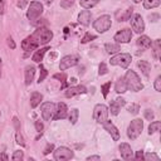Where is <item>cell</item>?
<instances>
[{"label": "cell", "instance_id": "6f0895ef", "mask_svg": "<svg viewBox=\"0 0 161 161\" xmlns=\"http://www.w3.org/2000/svg\"><path fill=\"white\" fill-rule=\"evenodd\" d=\"M76 82H77L76 78H71V83H76Z\"/></svg>", "mask_w": 161, "mask_h": 161}, {"label": "cell", "instance_id": "52a82bcc", "mask_svg": "<svg viewBox=\"0 0 161 161\" xmlns=\"http://www.w3.org/2000/svg\"><path fill=\"white\" fill-rule=\"evenodd\" d=\"M108 107L105 105H97L93 110V118L96 120V122L103 124L108 120Z\"/></svg>", "mask_w": 161, "mask_h": 161}, {"label": "cell", "instance_id": "8992f818", "mask_svg": "<svg viewBox=\"0 0 161 161\" xmlns=\"http://www.w3.org/2000/svg\"><path fill=\"white\" fill-rule=\"evenodd\" d=\"M42 13H43V4L40 2H32L27 10V18L29 20H35L42 15Z\"/></svg>", "mask_w": 161, "mask_h": 161}, {"label": "cell", "instance_id": "6da1fadb", "mask_svg": "<svg viewBox=\"0 0 161 161\" xmlns=\"http://www.w3.org/2000/svg\"><path fill=\"white\" fill-rule=\"evenodd\" d=\"M53 38V33L47 28H38L30 37L25 38L22 43L23 50H33L39 46L48 44Z\"/></svg>", "mask_w": 161, "mask_h": 161}, {"label": "cell", "instance_id": "7a4b0ae2", "mask_svg": "<svg viewBox=\"0 0 161 161\" xmlns=\"http://www.w3.org/2000/svg\"><path fill=\"white\" fill-rule=\"evenodd\" d=\"M124 78H125L127 89H130L132 92H138L144 88V85L141 83V79L135 71H127Z\"/></svg>", "mask_w": 161, "mask_h": 161}, {"label": "cell", "instance_id": "d4e9b609", "mask_svg": "<svg viewBox=\"0 0 161 161\" xmlns=\"http://www.w3.org/2000/svg\"><path fill=\"white\" fill-rule=\"evenodd\" d=\"M115 91L117 93H125L127 91V87H126V82H125V78H120L117 82H116V86H115Z\"/></svg>", "mask_w": 161, "mask_h": 161}, {"label": "cell", "instance_id": "4fadbf2b", "mask_svg": "<svg viewBox=\"0 0 161 161\" xmlns=\"http://www.w3.org/2000/svg\"><path fill=\"white\" fill-rule=\"evenodd\" d=\"M126 105V101L122 98V97H117L115 101H112V102L110 103V108L108 111H111V113L113 116H117L120 113V110L121 107H124Z\"/></svg>", "mask_w": 161, "mask_h": 161}, {"label": "cell", "instance_id": "7bdbcfd3", "mask_svg": "<svg viewBox=\"0 0 161 161\" xmlns=\"http://www.w3.org/2000/svg\"><path fill=\"white\" fill-rule=\"evenodd\" d=\"M73 4V0H62V3H60V5H62L63 8H68Z\"/></svg>", "mask_w": 161, "mask_h": 161}, {"label": "cell", "instance_id": "60d3db41", "mask_svg": "<svg viewBox=\"0 0 161 161\" xmlns=\"http://www.w3.org/2000/svg\"><path fill=\"white\" fill-rule=\"evenodd\" d=\"M154 117H155V115H154V112H152L151 110H146V111H145V118H146V120L152 121Z\"/></svg>", "mask_w": 161, "mask_h": 161}, {"label": "cell", "instance_id": "bcb514c9", "mask_svg": "<svg viewBox=\"0 0 161 161\" xmlns=\"http://www.w3.org/2000/svg\"><path fill=\"white\" fill-rule=\"evenodd\" d=\"M53 78H55V79H60L62 82H66V74H54L53 76Z\"/></svg>", "mask_w": 161, "mask_h": 161}, {"label": "cell", "instance_id": "277c9868", "mask_svg": "<svg viewBox=\"0 0 161 161\" xmlns=\"http://www.w3.org/2000/svg\"><path fill=\"white\" fill-rule=\"evenodd\" d=\"M131 54L128 53H117L116 55H113L110 60L111 66H120L121 68H127L131 63Z\"/></svg>", "mask_w": 161, "mask_h": 161}, {"label": "cell", "instance_id": "f546056e", "mask_svg": "<svg viewBox=\"0 0 161 161\" xmlns=\"http://www.w3.org/2000/svg\"><path fill=\"white\" fill-rule=\"evenodd\" d=\"M78 116H79V111H78L77 108L71 110V112H69V121H71V124H72V125H76V124H77Z\"/></svg>", "mask_w": 161, "mask_h": 161}, {"label": "cell", "instance_id": "11a10c76", "mask_svg": "<svg viewBox=\"0 0 161 161\" xmlns=\"http://www.w3.org/2000/svg\"><path fill=\"white\" fill-rule=\"evenodd\" d=\"M0 78H2V58H0Z\"/></svg>", "mask_w": 161, "mask_h": 161}, {"label": "cell", "instance_id": "91938a15", "mask_svg": "<svg viewBox=\"0 0 161 161\" xmlns=\"http://www.w3.org/2000/svg\"><path fill=\"white\" fill-rule=\"evenodd\" d=\"M0 116H2V112H0Z\"/></svg>", "mask_w": 161, "mask_h": 161}, {"label": "cell", "instance_id": "cb8c5ba5", "mask_svg": "<svg viewBox=\"0 0 161 161\" xmlns=\"http://www.w3.org/2000/svg\"><path fill=\"white\" fill-rule=\"evenodd\" d=\"M105 49L108 54H116L121 50V47L118 43H106L105 44Z\"/></svg>", "mask_w": 161, "mask_h": 161}, {"label": "cell", "instance_id": "7c38bea8", "mask_svg": "<svg viewBox=\"0 0 161 161\" xmlns=\"http://www.w3.org/2000/svg\"><path fill=\"white\" fill-rule=\"evenodd\" d=\"M78 63V58L76 55H66L60 59V63H59V69L60 71H66L71 67H74Z\"/></svg>", "mask_w": 161, "mask_h": 161}, {"label": "cell", "instance_id": "484cf974", "mask_svg": "<svg viewBox=\"0 0 161 161\" xmlns=\"http://www.w3.org/2000/svg\"><path fill=\"white\" fill-rule=\"evenodd\" d=\"M151 47H152V53H154V57L155 59H160V53H161V40L160 39H156L154 43H151Z\"/></svg>", "mask_w": 161, "mask_h": 161}, {"label": "cell", "instance_id": "d6a6232c", "mask_svg": "<svg viewBox=\"0 0 161 161\" xmlns=\"http://www.w3.org/2000/svg\"><path fill=\"white\" fill-rule=\"evenodd\" d=\"M23 157H24V152L18 150V151H15V152L13 154L11 160H13V161H22V160H23Z\"/></svg>", "mask_w": 161, "mask_h": 161}, {"label": "cell", "instance_id": "7dc6e473", "mask_svg": "<svg viewBox=\"0 0 161 161\" xmlns=\"http://www.w3.org/2000/svg\"><path fill=\"white\" fill-rule=\"evenodd\" d=\"M8 44H9V47H10L11 49H15V47H16V46H15V43H14V40H13V38H11V37H9V38H8Z\"/></svg>", "mask_w": 161, "mask_h": 161}, {"label": "cell", "instance_id": "ffe728a7", "mask_svg": "<svg viewBox=\"0 0 161 161\" xmlns=\"http://www.w3.org/2000/svg\"><path fill=\"white\" fill-rule=\"evenodd\" d=\"M34 74H35V68L33 66H27L25 67V85L27 86H29L33 82Z\"/></svg>", "mask_w": 161, "mask_h": 161}, {"label": "cell", "instance_id": "f907efd6", "mask_svg": "<svg viewBox=\"0 0 161 161\" xmlns=\"http://www.w3.org/2000/svg\"><path fill=\"white\" fill-rule=\"evenodd\" d=\"M150 19H151V22H157V20L160 19V15L159 14H151Z\"/></svg>", "mask_w": 161, "mask_h": 161}, {"label": "cell", "instance_id": "2e32d148", "mask_svg": "<svg viewBox=\"0 0 161 161\" xmlns=\"http://www.w3.org/2000/svg\"><path fill=\"white\" fill-rule=\"evenodd\" d=\"M87 92V88L85 86H73V87H68L66 91V97L71 98L73 96L77 94H85Z\"/></svg>", "mask_w": 161, "mask_h": 161}, {"label": "cell", "instance_id": "9c48e42d", "mask_svg": "<svg viewBox=\"0 0 161 161\" xmlns=\"http://www.w3.org/2000/svg\"><path fill=\"white\" fill-rule=\"evenodd\" d=\"M53 156H54V160H57V161H67V160L73 159L74 154H73V151H71L68 147L60 146V147H58V149L54 151Z\"/></svg>", "mask_w": 161, "mask_h": 161}, {"label": "cell", "instance_id": "8d00e7d4", "mask_svg": "<svg viewBox=\"0 0 161 161\" xmlns=\"http://www.w3.org/2000/svg\"><path fill=\"white\" fill-rule=\"evenodd\" d=\"M106 73H108V69H107V66H106V63H101L99 64V71H98V74L99 76H103V74H106Z\"/></svg>", "mask_w": 161, "mask_h": 161}, {"label": "cell", "instance_id": "7402d4cb", "mask_svg": "<svg viewBox=\"0 0 161 161\" xmlns=\"http://www.w3.org/2000/svg\"><path fill=\"white\" fill-rule=\"evenodd\" d=\"M137 66H138V68L141 69V72L144 73V76H146V77L150 76V72H151V64L147 62V60H138Z\"/></svg>", "mask_w": 161, "mask_h": 161}, {"label": "cell", "instance_id": "1f68e13d", "mask_svg": "<svg viewBox=\"0 0 161 161\" xmlns=\"http://www.w3.org/2000/svg\"><path fill=\"white\" fill-rule=\"evenodd\" d=\"M39 69H40V76H39V78H38V83H42L43 80L46 79V77L48 76V72H47V69L44 68L43 64H39Z\"/></svg>", "mask_w": 161, "mask_h": 161}, {"label": "cell", "instance_id": "8fae6325", "mask_svg": "<svg viewBox=\"0 0 161 161\" xmlns=\"http://www.w3.org/2000/svg\"><path fill=\"white\" fill-rule=\"evenodd\" d=\"M113 39L116 40V43H128L130 40L132 39V32L131 29H122V30H120L115 34Z\"/></svg>", "mask_w": 161, "mask_h": 161}, {"label": "cell", "instance_id": "ee69618b", "mask_svg": "<svg viewBox=\"0 0 161 161\" xmlns=\"http://www.w3.org/2000/svg\"><path fill=\"white\" fill-rule=\"evenodd\" d=\"M5 3H7V0H0V14H4L5 11Z\"/></svg>", "mask_w": 161, "mask_h": 161}, {"label": "cell", "instance_id": "ba28073f", "mask_svg": "<svg viewBox=\"0 0 161 161\" xmlns=\"http://www.w3.org/2000/svg\"><path fill=\"white\" fill-rule=\"evenodd\" d=\"M57 111V105L53 102H46L42 105V117L44 121H52Z\"/></svg>", "mask_w": 161, "mask_h": 161}, {"label": "cell", "instance_id": "e575fe53", "mask_svg": "<svg viewBox=\"0 0 161 161\" xmlns=\"http://www.w3.org/2000/svg\"><path fill=\"white\" fill-rule=\"evenodd\" d=\"M110 88H111V82H107V83H105L103 86H102V94H103V97L106 98L107 97V94H108V92H110Z\"/></svg>", "mask_w": 161, "mask_h": 161}, {"label": "cell", "instance_id": "f35d334b", "mask_svg": "<svg viewBox=\"0 0 161 161\" xmlns=\"http://www.w3.org/2000/svg\"><path fill=\"white\" fill-rule=\"evenodd\" d=\"M15 138H16V144H19L20 146H25L24 138H23V136H22V135H20V132H16V135H15Z\"/></svg>", "mask_w": 161, "mask_h": 161}, {"label": "cell", "instance_id": "816d5d0a", "mask_svg": "<svg viewBox=\"0 0 161 161\" xmlns=\"http://www.w3.org/2000/svg\"><path fill=\"white\" fill-rule=\"evenodd\" d=\"M91 160H101V156H98V155H94V156H88V157H87V161H91Z\"/></svg>", "mask_w": 161, "mask_h": 161}, {"label": "cell", "instance_id": "ab89813d", "mask_svg": "<svg viewBox=\"0 0 161 161\" xmlns=\"http://www.w3.org/2000/svg\"><path fill=\"white\" fill-rule=\"evenodd\" d=\"M92 39H96V35H92V34H89V33H86V35L83 37V39L80 40V42L85 44V43H88L89 40H92Z\"/></svg>", "mask_w": 161, "mask_h": 161}, {"label": "cell", "instance_id": "db71d44e", "mask_svg": "<svg viewBox=\"0 0 161 161\" xmlns=\"http://www.w3.org/2000/svg\"><path fill=\"white\" fill-rule=\"evenodd\" d=\"M0 159H2V160H8L9 157H8L5 154H3V155H0Z\"/></svg>", "mask_w": 161, "mask_h": 161}, {"label": "cell", "instance_id": "836d02e7", "mask_svg": "<svg viewBox=\"0 0 161 161\" xmlns=\"http://www.w3.org/2000/svg\"><path fill=\"white\" fill-rule=\"evenodd\" d=\"M127 111H128L130 113H132V115H137L138 111H140V106H138L137 103H131V105L127 107Z\"/></svg>", "mask_w": 161, "mask_h": 161}, {"label": "cell", "instance_id": "f6af8a7d", "mask_svg": "<svg viewBox=\"0 0 161 161\" xmlns=\"http://www.w3.org/2000/svg\"><path fill=\"white\" fill-rule=\"evenodd\" d=\"M53 149H54V145H53V144H48V146L46 147V150L43 151V154H44V155H48L50 151H53Z\"/></svg>", "mask_w": 161, "mask_h": 161}, {"label": "cell", "instance_id": "5b68a950", "mask_svg": "<svg viewBox=\"0 0 161 161\" xmlns=\"http://www.w3.org/2000/svg\"><path fill=\"white\" fill-rule=\"evenodd\" d=\"M112 25V20L110 15H101L97 20H94L93 28L98 33H106Z\"/></svg>", "mask_w": 161, "mask_h": 161}, {"label": "cell", "instance_id": "5bb4252c", "mask_svg": "<svg viewBox=\"0 0 161 161\" xmlns=\"http://www.w3.org/2000/svg\"><path fill=\"white\" fill-rule=\"evenodd\" d=\"M105 126V130L111 135V137L113 138V141H118L120 140V131L117 130V127L111 122V121H106V122L102 124Z\"/></svg>", "mask_w": 161, "mask_h": 161}, {"label": "cell", "instance_id": "4316f807", "mask_svg": "<svg viewBox=\"0 0 161 161\" xmlns=\"http://www.w3.org/2000/svg\"><path fill=\"white\" fill-rule=\"evenodd\" d=\"M98 4V0H79V5L83 9H91Z\"/></svg>", "mask_w": 161, "mask_h": 161}, {"label": "cell", "instance_id": "30bf717a", "mask_svg": "<svg viewBox=\"0 0 161 161\" xmlns=\"http://www.w3.org/2000/svg\"><path fill=\"white\" fill-rule=\"evenodd\" d=\"M131 20V27H132V30L137 34H141L144 33L145 30V23H144V19L140 14H135L132 18H130Z\"/></svg>", "mask_w": 161, "mask_h": 161}, {"label": "cell", "instance_id": "44dd1931", "mask_svg": "<svg viewBox=\"0 0 161 161\" xmlns=\"http://www.w3.org/2000/svg\"><path fill=\"white\" fill-rule=\"evenodd\" d=\"M47 50H49V47H46V48H40V49H38V50L33 54L32 59L34 60L35 63H40V62H42V60H43L44 54L47 53Z\"/></svg>", "mask_w": 161, "mask_h": 161}, {"label": "cell", "instance_id": "c3c4849f", "mask_svg": "<svg viewBox=\"0 0 161 161\" xmlns=\"http://www.w3.org/2000/svg\"><path fill=\"white\" fill-rule=\"evenodd\" d=\"M135 159L136 160H144V151H137Z\"/></svg>", "mask_w": 161, "mask_h": 161}, {"label": "cell", "instance_id": "74e56055", "mask_svg": "<svg viewBox=\"0 0 161 161\" xmlns=\"http://www.w3.org/2000/svg\"><path fill=\"white\" fill-rule=\"evenodd\" d=\"M144 159H145V160H155V161H159V160H160V157H159L156 154H152V152H149V154L144 155Z\"/></svg>", "mask_w": 161, "mask_h": 161}, {"label": "cell", "instance_id": "b9f144b4", "mask_svg": "<svg viewBox=\"0 0 161 161\" xmlns=\"http://www.w3.org/2000/svg\"><path fill=\"white\" fill-rule=\"evenodd\" d=\"M34 126H35V130H37L38 132H42V131H43V128H44L43 124L40 122V121H35V124H34Z\"/></svg>", "mask_w": 161, "mask_h": 161}, {"label": "cell", "instance_id": "9f6ffc18", "mask_svg": "<svg viewBox=\"0 0 161 161\" xmlns=\"http://www.w3.org/2000/svg\"><path fill=\"white\" fill-rule=\"evenodd\" d=\"M133 3H136V4H138V3H141V2H144V0H132Z\"/></svg>", "mask_w": 161, "mask_h": 161}, {"label": "cell", "instance_id": "d6986e66", "mask_svg": "<svg viewBox=\"0 0 161 161\" xmlns=\"http://www.w3.org/2000/svg\"><path fill=\"white\" fill-rule=\"evenodd\" d=\"M137 46L140 47V48H142V49H149L150 47H151V39L147 37V35H141L138 39H137Z\"/></svg>", "mask_w": 161, "mask_h": 161}, {"label": "cell", "instance_id": "4dcf8cb0", "mask_svg": "<svg viewBox=\"0 0 161 161\" xmlns=\"http://www.w3.org/2000/svg\"><path fill=\"white\" fill-rule=\"evenodd\" d=\"M132 11H133V9H132V8H128V9H126V10H125V13H124L122 15H121V16H118V22H126V20H130Z\"/></svg>", "mask_w": 161, "mask_h": 161}, {"label": "cell", "instance_id": "3957f363", "mask_svg": "<svg viewBox=\"0 0 161 161\" xmlns=\"http://www.w3.org/2000/svg\"><path fill=\"white\" fill-rule=\"evenodd\" d=\"M142 128H144V121L140 120V118H135V120L131 121V124L128 125L127 136L131 140H136L141 135V132H142Z\"/></svg>", "mask_w": 161, "mask_h": 161}, {"label": "cell", "instance_id": "f1b7e54d", "mask_svg": "<svg viewBox=\"0 0 161 161\" xmlns=\"http://www.w3.org/2000/svg\"><path fill=\"white\" fill-rule=\"evenodd\" d=\"M160 5V0H144V8L145 9H154Z\"/></svg>", "mask_w": 161, "mask_h": 161}, {"label": "cell", "instance_id": "f5cc1de1", "mask_svg": "<svg viewBox=\"0 0 161 161\" xmlns=\"http://www.w3.org/2000/svg\"><path fill=\"white\" fill-rule=\"evenodd\" d=\"M13 122H14V125H15L16 130H19V120H18L16 117H14V118H13Z\"/></svg>", "mask_w": 161, "mask_h": 161}, {"label": "cell", "instance_id": "ac0fdd59", "mask_svg": "<svg viewBox=\"0 0 161 161\" xmlns=\"http://www.w3.org/2000/svg\"><path fill=\"white\" fill-rule=\"evenodd\" d=\"M91 19H92V14L87 9L82 10V11L79 13V15H78V22L82 24V25H85V27H88L91 24Z\"/></svg>", "mask_w": 161, "mask_h": 161}, {"label": "cell", "instance_id": "681fc988", "mask_svg": "<svg viewBox=\"0 0 161 161\" xmlns=\"http://www.w3.org/2000/svg\"><path fill=\"white\" fill-rule=\"evenodd\" d=\"M25 5H27V0H19V2H18V7L20 9H23Z\"/></svg>", "mask_w": 161, "mask_h": 161}, {"label": "cell", "instance_id": "603a6c76", "mask_svg": "<svg viewBox=\"0 0 161 161\" xmlns=\"http://www.w3.org/2000/svg\"><path fill=\"white\" fill-rule=\"evenodd\" d=\"M42 99H43L42 93H39V92H33L32 96H30V106H32V108H35L38 105H40Z\"/></svg>", "mask_w": 161, "mask_h": 161}, {"label": "cell", "instance_id": "d590c367", "mask_svg": "<svg viewBox=\"0 0 161 161\" xmlns=\"http://www.w3.org/2000/svg\"><path fill=\"white\" fill-rule=\"evenodd\" d=\"M154 87H155V91L161 92V76H157V77H156L155 83H154Z\"/></svg>", "mask_w": 161, "mask_h": 161}, {"label": "cell", "instance_id": "e0dca14e", "mask_svg": "<svg viewBox=\"0 0 161 161\" xmlns=\"http://www.w3.org/2000/svg\"><path fill=\"white\" fill-rule=\"evenodd\" d=\"M120 154H121V157L125 160H131L133 157V151H132L131 146L125 142L120 145Z\"/></svg>", "mask_w": 161, "mask_h": 161}, {"label": "cell", "instance_id": "680465c9", "mask_svg": "<svg viewBox=\"0 0 161 161\" xmlns=\"http://www.w3.org/2000/svg\"><path fill=\"white\" fill-rule=\"evenodd\" d=\"M68 32H69V29H68V28H64V33H66V34H67V33H68Z\"/></svg>", "mask_w": 161, "mask_h": 161}, {"label": "cell", "instance_id": "9a60e30c", "mask_svg": "<svg viewBox=\"0 0 161 161\" xmlns=\"http://www.w3.org/2000/svg\"><path fill=\"white\" fill-rule=\"evenodd\" d=\"M68 115V107L64 102H59L57 105V111H55V115H54V118L53 120H63L66 118Z\"/></svg>", "mask_w": 161, "mask_h": 161}, {"label": "cell", "instance_id": "83f0119b", "mask_svg": "<svg viewBox=\"0 0 161 161\" xmlns=\"http://www.w3.org/2000/svg\"><path fill=\"white\" fill-rule=\"evenodd\" d=\"M160 128H161V122L160 121H154L149 126V135H154L155 132L160 131Z\"/></svg>", "mask_w": 161, "mask_h": 161}]
</instances>
